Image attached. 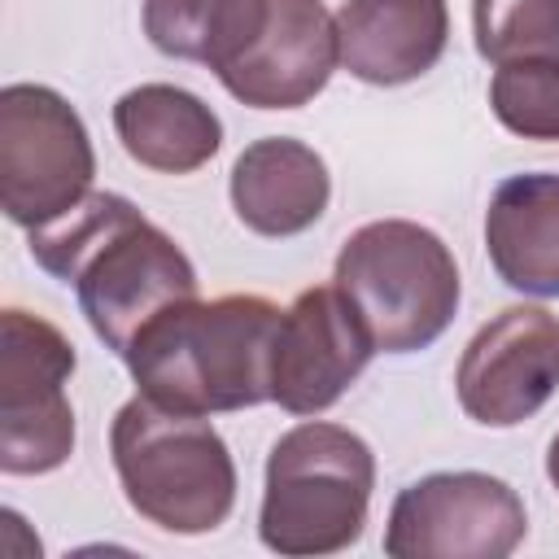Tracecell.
<instances>
[{
    "instance_id": "cell-8",
    "label": "cell",
    "mask_w": 559,
    "mask_h": 559,
    "mask_svg": "<svg viewBox=\"0 0 559 559\" xmlns=\"http://www.w3.org/2000/svg\"><path fill=\"white\" fill-rule=\"evenodd\" d=\"M528 533L524 498L489 472H432L411 480L384 524L393 559H507Z\"/></svg>"
},
{
    "instance_id": "cell-14",
    "label": "cell",
    "mask_w": 559,
    "mask_h": 559,
    "mask_svg": "<svg viewBox=\"0 0 559 559\" xmlns=\"http://www.w3.org/2000/svg\"><path fill=\"white\" fill-rule=\"evenodd\" d=\"M485 253L498 280L528 297H559V175H511L485 210Z\"/></svg>"
},
{
    "instance_id": "cell-10",
    "label": "cell",
    "mask_w": 559,
    "mask_h": 559,
    "mask_svg": "<svg viewBox=\"0 0 559 559\" xmlns=\"http://www.w3.org/2000/svg\"><path fill=\"white\" fill-rule=\"evenodd\" d=\"M376 341L336 284H314L280 314L271 349V402L288 415H323L371 362Z\"/></svg>"
},
{
    "instance_id": "cell-12",
    "label": "cell",
    "mask_w": 559,
    "mask_h": 559,
    "mask_svg": "<svg viewBox=\"0 0 559 559\" xmlns=\"http://www.w3.org/2000/svg\"><path fill=\"white\" fill-rule=\"evenodd\" d=\"M332 17L341 66L371 87L415 83L450 44L445 0H345Z\"/></svg>"
},
{
    "instance_id": "cell-19",
    "label": "cell",
    "mask_w": 559,
    "mask_h": 559,
    "mask_svg": "<svg viewBox=\"0 0 559 559\" xmlns=\"http://www.w3.org/2000/svg\"><path fill=\"white\" fill-rule=\"evenodd\" d=\"M546 476H550V485H555V493H559V432H555V441H550V450H546Z\"/></svg>"
},
{
    "instance_id": "cell-7",
    "label": "cell",
    "mask_w": 559,
    "mask_h": 559,
    "mask_svg": "<svg viewBox=\"0 0 559 559\" xmlns=\"http://www.w3.org/2000/svg\"><path fill=\"white\" fill-rule=\"evenodd\" d=\"M79 358L57 323L9 306L0 314V472L44 476L74 454L66 384Z\"/></svg>"
},
{
    "instance_id": "cell-3",
    "label": "cell",
    "mask_w": 559,
    "mask_h": 559,
    "mask_svg": "<svg viewBox=\"0 0 559 559\" xmlns=\"http://www.w3.org/2000/svg\"><path fill=\"white\" fill-rule=\"evenodd\" d=\"M109 454L131 511L162 533H214L236 507V463L210 415L135 393L109 424Z\"/></svg>"
},
{
    "instance_id": "cell-4",
    "label": "cell",
    "mask_w": 559,
    "mask_h": 559,
    "mask_svg": "<svg viewBox=\"0 0 559 559\" xmlns=\"http://www.w3.org/2000/svg\"><path fill=\"white\" fill-rule=\"evenodd\" d=\"M376 489L371 445L328 419L288 428L266 454L258 537L275 555H336L367 528Z\"/></svg>"
},
{
    "instance_id": "cell-9",
    "label": "cell",
    "mask_w": 559,
    "mask_h": 559,
    "mask_svg": "<svg viewBox=\"0 0 559 559\" xmlns=\"http://www.w3.org/2000/svg\"><path fill=\"white\" fill-rule=\"evenodd\" d=\"M559 389V314L546 306H507L467 341L454 393L480 428L533 419Z\"/></svg>"
},
{
    "instance_id": "cell-11",
    "label": "cell",
    "mask_w": 559,
    "mask_h": 559,
    "mask_svg": "<svg viewBox=\"0 0 559 559\" xmlns=\"http://www.w3.org/2000/svg\"><path fill=\"white\" fill-rule=\"evenodd\" d=\"M336 66V17L328 4L271 0L258 39L218 74V83L249 109H301L328 87Z\"/></svg>"
},
{
    "instance_id": "cell-2",
    "label": "cell",
    "mask_w": 559,
    "mask_h": 559,
    "mask_svg": "<svg viewBox=\"0 0 559 559\" xmlns=\"http://www.w3.org/2000/svg\"><path fill=\"white\" fill-rule=\"evenodd\" d=\"M280 306L258 293L179 301L135 332L122 362L157 406L223 415L271 402V349Z\"/></svg>"
},
{
    "instance_id": "cell-15",
    "label": "cell",
    "mask_w": 559,
    "mask_h": 559,
    "mask_svg": "<svg viewBox=\"0 0 559 559\" xmlns=\"http://www.w3.org/2000/svg\"><path fill=\"white\" fill-rule=\"evenodd\" d=\"M114 131L131 162L157 175H192L223 148L218 114L188 87L140 83L118 96Z\"/></svg>"
},
{
    "instance_id": "cell-17",
    "label": "cell",
    "mask_w": 559,
    "mask_h": 559,
    "mask_svg": "<svg viewBox=\"0 0 559 559\" xmlns=\"http://www.w3.org/2000/svg\"><path fill=\"white\" fill-rule=\"evenodd\" d=\"M489 109L520 140H559V57L502 61L489 79Z\"/></svg>"
},
{
    "instance_id": "cell-1",
    "label": "cell",
    "mask_w": 559,
    "mask_h": 559,
    "mask_svg": "<svg viewBox=\"0 0 559 559\" xmlns=\"http://www.w3.org/2000/svg\"><path fill=\"white\" fill-rule=\"evenodd\" d=\"M31 258L74 284L87 328L118 358L144 323L201 288L192 258L118 192H87L61 218L31 227Z\"/></svg>"
},
{
    "instance_id": "cell-18",
    "label": "cell",
    "mask_w": 559,
    "mask_h": 559,
    "mask_svg": "<svg viewBox=\"0 0 559 559\" xmlns=\"http://www.w3.org/2000/svg\"><path fill=\"white\" fill-rule=\"evenodd\" d=\"M472 35L493 66L559 57V0H472Z\"/></svg>"
},
{
    "instance_id": "cell-6",
    "label": "cell",
    "mask_w": 559,
    "mask_h": 559,
    "mask_svg": "<svg viewBox=\"0 0 559 559\" xmlns=\"http://www.w3.org/2000/svg\"><path fill=\"white\" fill-rule=\"evenodd\" d=\"M96 179L92 135L79 109L44 83L0 92V205L17 227H44L74 210Z\"/></svg>"
},
{
    "instance_id": "cell-16",
    "label": "cell",
    "mask_w": 559,
    "mask_h": 559,
    "mask_svg": "<svg viewBox=\"0 0 559 559\" xmlns=\"http://www.w3.org/2000/svg\"><path fill=\"white\" fill-rule=\"evenodd\" d=\"M271 0H144V35L157 52L223 74L262 31Z\"/></svg>"
},
{
    "instance_id": "cell-5",
    "label": "cell",
    "mask_w": 559,
    "mask_h": 559,
    "mask_svg": "<svg viewBox=\"0 0 559 559\" xmlns=\"http://www.w3.org/2000/svg\"><path fill=\"white\" fill-rule=\"evenodd\" d=\"M332 284L354 301L380 354L428 349L459 314V262L450 245L411 218H376L349 231Z\"/></svg>"
},
{
    "instance_id": "cell-13",
    "label": "cell",
    "mask_w": 559,
    "mask_h": 559,
    "mask_svg": "<svg viewBox=\"0 0 559 559\" xmlns=\"http://www.w3.org/2000/svg\"><path fill=\"white\" fill-rule=\"evenodd\" d=\"M328 201V162L306 140L266 135L245 144V153L231 162V210L258 236H301L323 218Z\"/></svg>"
}]
</instances>
